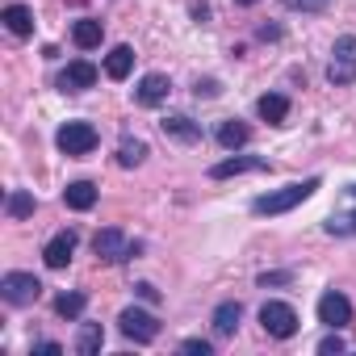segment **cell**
<instances>
[{
	"mask_svg": "<svg viewBox=\"0 0 356 356\" xmlns=\"http://www.w3.org/2000/svg\"><path fill=\"white\" fill-rule=\"evenodd\" d=\"M159 126H163V134L176 138V143H197V138H202V126H197L193 118H185V113H172V118H163Z\"/></svg>",
	"mask_w": 356,
	"mask_h": 356,
	"instance_id": "obj_14",
	"label": "cell"
},
{
	"mask_svg": "<svg viewBox=\"0 0 356 356\" xmlns=\"http://www.w3.org/2000/svg\"><path fill=\"white\" fill-rule=\"evenodd\" d=\"M38 293H42V281L34 273H5L0 277V298L9 306H34Z\"/></svg>",
	"mask_w": 356,
	"mask_h": 356,
	"instance_id": "obj_5",
	"label": "cell"
},
{
	"mask_svg": "<svg viewBox=\"0 0 356 356\" xmlns=\"http://www.w3.org/2000/svg\"><path fill=\"white\" fill-rule=\"evenodd\" d=\"M130 67H134V51L122 42V47H113L109 55H105V76L109 80H126L130 76Z\"/></svg>",
	"mask_w": 356,
	"mask_h": 356,
	"instance_id": "obj_17",
	"label": "cell"
},
{
	"mask_svg": "<svg viewBox=\"0 0 356 356\" xmlns=\"http://www.w3.org/2000/svg\"><path fill=\"white\" fill-rule=\"evenodd\" d=\"M256 113H260L264 122H285V118H289V97H281V92H264V97L256 101Z\"/></svg>",
	"mask_w": 356,
	"mask_h": 356,
	"instance_id": "obj_19",
	"label": "cell"
},
{
	"mask_svg": "<svg viewBox=\"0 0 356 356\" xmlns=\"http://www.w3.org/2000/svg\"><path fill=\"white\" fill-rule=\"evenodd\" d=\"M181 352H189V356H210L214 348H210V339H185Z\"/></svg>",
	"mask_w": 356,
	"mask_h": 356,
	"instance_id": "obj_27",
	"label": "cell"
},
{
	"mask_svg": "<svg viewBox=\"0 0 356 356\" xmlns=\"http://www.w3.org/2000/svg\"><path fill=\"white\" fill-rule=\"evenodd\" d=\"M239 318H243V306H239V302H218V306H214V331H218V335H235Z\"/></svg>",
	"mask_w": 356,
	"mask_h": 356,
	"instance_id": "obj_20",
	"label": "cell"
},
{
	"mask_svg": "<svg viewBox=\"0 0 356 356\" xmlns=\"http://www.w3.org/2000/svg\"><path fill=\"white\" fill-rule=\"evenodd\" d=\"M118 327H122V335L134 339V343L159 339V318H155L151 310H138V306H126V310L118 314Z\"/></svg>",
	"mask_w": 356,
	"mask_h": 356,
	"instance_id": "obj_6",
	"label": "cell"
},
{
	"mask_svg": "<svg viewBox=\"0 0 356 356\" xmlns=\"http://www.w3.org/2000/svg\"><path fill=\"white\" fill-rule=\"evenodd\" d=\"M264 168H268V159H260V155H231V159H218V163L210 168V176H214V181H227V176L264 172Z\"/></svg>",
	"mask_w": 356,
	"mask_h": 356,
	"instance_id": "obj_10",
	"label": "cell"
},
{
	"mask_svg": "<svg viewBox=\"0 0 356 356\" xmlns=\"http://www.w3.org/2000/svg\"><path fill=\"white\" fill-rule=\"evenodd\" d=\"M331 5V0H285V9H293V13H323Z\"/></svg>",
	"mask_w": 356,
	"mask_h": 356,
	"instance_id": "obj_26",
	"label": "cell"
},
{
	"mask_svg": "<svg viewBox=\"0 0 356 356\" xmlns=\"http://www.w3.org/2000/svg\"><path fill=\"white\" fill-rule=\"evenodd\" d=\"M318 323L331 327V331L348 327V323H352V302H348L339 289H327V293L318 298Z\"/></svg>",
	"mask_w": 356,
	"mask_h": 356,
	"instance_id": "obj_8",
	"label": "cell"
},
{
	"mask_svg": "<svg viewBox=\"0 0 356 356\" xmlns=\"http://www.w3.org/2000/svg\"><path fill=\"white\" fill-rule=\"evenodd\" d=\"M34 352H47V356H59V352H63V343H55V339H42V343H34Z\"/></svg>",
	"mask_w": 356,
	"mask_h": 356,
	"instance_id": "obj_32",
	"label": "cell"
},
{
	"mask_svg": "<svg viewBox=\"0 0 356 356\" xmlns=\"http://www.w3.org/2000/svg\"><path fill=\"white\" fill-rule=\"evenodd\" d=\"M248 138H252V126H248V122H239V118H231V122H222V126H218V143H222L227 151L248 147Z\"/></svg>",
	"mask_w": 356,
	"mask_h": 356,
	"instance_id": "obj_18",
	"label": "cell"
},
{
	"mask_svg": "<svg viewBox=\"0 0 356 356\" xmlns=\"http://www.w3.org/2000/svg\"><path fill=\"white\" fill-rule=\"evenodd\" d=\"M5 214H9V218H30V214H34V193L13 189V193H9V202H5Z\"/></svg>",
	"mask_w": 356,
	"mask_h": 356,
	"instance_id": "obj_23",
	"label": "cell"
},
{
	"mask_svg": "<svg viewBox=\"0 0 356 356\" xmlns=\"http://www.w3.org/2000/svg\"><path fill=\"white\" fill-rule=\"evenodd\" d=\"M0 22H5V30L13 38H30L34 34V9L30 5H9L5 13H0Z\"/></svg>",
	"mask_w": 356,
	"mask_h": 356,
	"instance_id": "obj_13",
	"label": "cell"
},
{
	"mask_svg": "<svg viewBox=\"0 0 356 356\" xmlns=\"http://www.w3.org/2000/svg\"><path fill=\"white\" fill-rule=\"evenodd\" d=\"M55 143H59L63 155H88V151H97L101 134H97L92 122H63L59 134H55Z\"/></svg>",
	"mask_w": 356,
	"mask_h": 356,
	"instance_id": "obj_2",
	"label": "cell"
},
{
	"mask_svg": "<svg viewBox=\"0 0 356 356\" xmlns=\"http://www.w3.org/2000/svg\"><path fill=\"white\" fill-rule=\"evenodd\" d=\"M318 352H323V356H331V352H343V339L331 331V335H323V339H318Z\"/></svg>",
	"mask_w": 356,
	"mask_h": 356,
	"instance_id": "obj_28",
	"label": "cell"
},
{
	"mask_svg": "<svg viewBox=\"0 0 356 356\" xmlns=\"http://www.w3.org/2000/svg\"><path fill=\"white\" fill-rule=\"evenodd\" d=\"M63 206H67V210H80V214L92 210V206H97V185H92V181L67 185V189H63Z\"/></svg>",
	"mask_w": 356,
	"mask_h": 356,
	"instance_id": "obj_15",
	"label": "cell"
},
{
	"mask_svg": "<svg viewBox=\"0 0 356 356\" xmlns=\"http://www.w3.org/2000/svg\"><path fill=\"white\" fill-rule=\"evenodd\" d=\"M101 38H105V26H101V22H92V17H80V22L72 26V42H76L80 51L101 47Z\"/></svg>",
	"mask_w": 356,
	"mask_h": 356,
	"instance_id": "obj_16",
	"label": "cell"
},
{
	"mask_svg": "<svg viewBox=\"0 0 356 356\" xmlns=\"http://www.w3.org/2000/svg\"><path fill=\"white\" fill-rule=\"evenodd\" d=\"M235 5H243V9H248V5H256V0H235Z\"/></svg>",
	"mask_w": 356,
	"mask_h": 356,
	"instance_id": "obj_34",
	"label": "cell"
},
{
	"mask_svg": "<svg viewBox=\"0 0 356 356\" xmlns=\"http://www.w3.org/2000/svg\"><path fill=\"white\" fill-rule=\"evenodd\" d=\"M92 252H97V260H105V264H122V260H130V256L138 252V243H130L118 227H105V231H97Z\"/></svg>",
	"mask_w": 356,
	"mask_h": 356,
	"instance_id": "obj_7",
	"label": "cell"
},
{
	"mask_svg": "<svg viewBox=\"0 0 356 356\" xmlns=\"http://www.w3.org/2000/svg\"><path fill=\"white\" fill-rule=\"evenodd\" d=\"M327 80L339 84V88L356 80V34L335 38V47H331V63H327Z\"/></svg>",
	"mask_w": 356,
	"mask_h": 356,
	"instance_id": "obj_3",
	"label": "cell"
},
{
	"mask_svg": "<svg viewBox=\"0 0 356 356\" xmlns=\"http://www.w3.org/2000/svg\"><path fill=\"white\" fill-rule=\"evenodd\" d=\"M193 17H197V22L210 17V5H206V0H193Z\"/></svg>",
	"mask_w": 356,
	"mask_h": 356,
	"instance_id": "obj_33",
	"label": "cell"
},
{
	"mask_svg": "<svg viewBox=\"0 0 356 356\" xmlns=\"http://www.w3.org/2000/svg\"><path fill=\"white\" fill-rule=\"evenodd\" d=\"M197 97H218V80H197Z\"/></svg>",
	"mask_w": 356,
	"mask_h": 356,
	"instance_id": "obj_31",
	"label": "cell"
},
{
	"mask_svg": "<svg viewBox=\"0 0 356 356\" xmlns=\"http://www.w3.org/2000/svg\"><path fill=\"white\" fill-rule=\"evenodd\" d=\"M293 281V273H260V285L268 289V285H289Z\"/></svg>",
	"mask_w": 356,
	"mask_h": 356,
	"instance_id": "obj_29",
	"label": "cell"
},
{
	"mask_svg": "<svg viewBox=\"0 0 356 356\" xmlns=\"http://www.w3.org/2000/svg\"><path fill=\"white\" fill-rule=\"evenodd\" d=\"M168 92H172V80H168V76H159V72H151V76H143V80H138V88H134V101L151 109V105L168 101Z\"/></svg>",
	"mask_w": 356,
	"mask_h": 356,
	"instance_id": "obj_11",
	"label": "cell"
},
{
	"mask_svg": "<svg viewBox=\"0 0 356 356\" xmlns=\"http://www.w3.org/2000/svg\"><path fill=\"white\" fill-rule=\"evenodd\" d=\"M84 306H88L84 293H59V298H55V314H59V318H80Z\"/></svg>",
	"mask_w": 356,
	"mask_h": 356,
	"instance_id": "obj_24",
	"label": "cell"
},
{
	"mask_svg": "<svg viewBox=\"0 0 356 356\" xmlns=\"http://www.w3.org/2000/svg\"><path fill=\"white\" fill-rule=\"evenodd\" d=\"M314 189H318V176H306V181H293V185H285V189H273V193H264V197H256L252 202V214H285V210H293V206H302L306 197H314Z\"/></svg>",
	"mask_w": 356,
	"mask_h": 356,
	"instance_id": "obj_1",
	"label": "cell"
},
{
	"mask_svg": "<svg viewBox=\"0 0 356 356\" xmlns=\"http://www.w3.org/2000/svg\"><path fill=\"white\" fill-rule=\"evenodd\" d=\"M134 293H138L143 302H159V289H155V285H147V281H138V285H134Z\"/></svg>",
	"mask_w": 356,
	"mask_h": 356,
	"instance_id": "obj_30",
	"label": "cell"
},
{
	"mask_svg": "<svg viewBox=\"0 0 356 356\" xmlns=\"http://www.w3.org/2000/svg\"><path fill=\"white\" fill-rule=\"evenodd\" d=\"M105 343V327L101 323H80V335H76V352L80 356H97Z\"/></svg>",
	"mask_w": 356,
	"mask_h": 356,
	"instance_id": "obj_21",
	"label": "cell"
},
{
	"mask_svg": "<svg viewBox=\"0 0 356 356\" xmlns=\"http://www.w3.org/2000/svg\"><path fill=\"white\" fill-rule=\"evenodd\" d=\"M97 76H101V72H97L88 59H72V63L63 67V76H59V88H63V92H84V88L97 84Z\"/></svg>",
	"mask_w": 356,
	"mask_h": 356,
	"instance_id": "obj_9",
	"label": "cell"
},
{
	"mask_svg": "<svg viewBox=\"0 0 356 356\" xmlns=\"http://www.w3.org/2000/svg\"><path fill=\"white\" fill-rule=\"evenodd\" d=\"M147 159V143L143 138H122V147H118V163L122 168H138Z\"/></svg>",
	"mask_w": 356,
	"mask_h": 356,
	"instance_id": "obj_22",
	"label": "cell"
},
{
	"mask_svg": "<svg viewBox=\"0 0 356 356\" xmlns=\"http://www.w3.org/2000/svg\"><path fill=\"white\" fill-rule=\"evenodd\" d=\"M76 256V231H59L47 248H42V260L47 268H67V260Z\"/></svg>",
	"mask_w": 356,
	"mask_h": 356,
	"instance_id": "obj_12",
	"label": "cell"
},
{
	"mask_svg": "<svg viewBox=\"0 0 356 356\" xmlns=\"http://www.w3.org/2000/svg\"><path fill=\"white\" fill-rule=\"evenodd\" d=\"M260 327L273 339H293L298 335V310L289 302H264L260 306Z\"/></svg>",
	"mask_w": 356,
	"mask_h": 356,
	"instance_id": "obj_4",
	"label": "cell"
},
{
	"mask_svg": "<svg viewBox=\"0 0 356 356\" xmlns=\"http://www.w3.org/2000/svg\"><path fill=\"white\" fill-rule=\"evenodd\" d=\"M352 193H356V185H352Z\"/></svg>",
	"mask_w": 356,
	"mask_h": 356,
	"instance_id": "obj_35",
	"label": "cell"
},
{
	"mask_svg": "<svg viewBox=\"0 0 356 356\" xmlns=\"http://www.w3.org/2000/svg\"><path fill=\"white\" fill-rule=\"evenodd\" d=\"M327 231H331V235H356V214H339V218H331Z\"/></svg>",
	"mask_w": 356,
	"mask_h": 356,
	"instance_id": "obj_25",
	"label": "cell"
}]
</instances>
